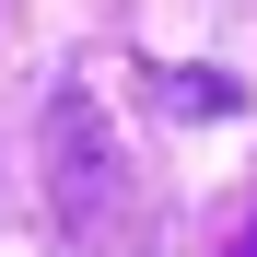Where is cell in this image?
I'll return each instance as SVG.
<instances>
[{
  "label": "cell",
  "instance_id": "6da1fadb",
  "mask_svg": "<svg viewBox=\"0 0 257 257\" xmlns=\"http://www.w3.org/2000/svg\"><path fill=\"white\" fill-rule=\"evenodd\" d=\"M47 152H59V222L94 234L105 210H117V141L94 128V94H82V82H59V105H47Z\"/></svg>",
  "mask_w": 257,
  "mask_h": 257
},
{
  "label": "cell",
  "instance_id": "7a4b0ae2",
  "mask_svg": "<svg viewBox=\"0 0 257 257\" xmlns=\"http://www.w3.org/2000/svg\"><path fill=\"white\" fill-rule=\"evenodd\" d=\"M164 105H176V117H234V105H245V82H222V70H199V82H187V70H164Z\"/></svg>",
  "mask_w": 257,
  "mask_h": 257
},
{
  "label": "cell",
  "instance_id": "3957f363",
  "mask_svg": "<svg viewBox=\"0 0 257 257\" xmlns=\"http://www.w3.org/2000/svg\"><path fill=\"white\" fill-rule=\"evenodd\" d=\"M222 257H257V234H234V245H222Z\"/></svg>",
  "mask_w": 257,
  "mask_h": 257
}]
</instances>
